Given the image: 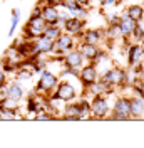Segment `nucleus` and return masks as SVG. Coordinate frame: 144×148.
<instances>
[{"label": "nucleus", "instance_id": "nucleus-18", "mask_svg": "<svg viewBox=\"0 0 144 148\" xmlns=\"http://www.w3.org/2000/svg\"><path fill=\"white\" fill-rule=\"evenodd\" d=\"M112 89H114V88L107 86L101 77L97 79V81H94L92 84L86 86V92H90L92 96H96V94H109V92H112Z\"/></svg>", "mask_w": 144, "mask_h": 148}, {"label": "nucleus", "instance_id": "nucleus-19", "mask_svg": "<svg viewBox=\"0 0 144 148\" xmlns=\"http://www.w3.org/2000/svg\"><path fill=\"white\" fill-rule=\"evenodd\" d=\"M62 118L64 120H72L77 121L81 120V110H79V104L77 103H65V106L62 108Z\"/></svg>", "mask_w": 144, "mask_h": 148}, {"label": "nucleus", "instance_id": "nucleus-7", "mask_svg": "<svg viewBox=\"0 0 144 148\" xmlns=\"http://www.w3.org/2000/svg\"><path fill=\"white\" fill-rule=\"evenodd\" d=\"M75 46V37L71 36V34H67V32H64L57 37L54 40V47H52V54H57V56H62L65 54L67 51H71L74 49Z\"/></svg>", "mask_w": 144, "mask_h": 148}, {"label": "nucleus", "instance_id": "nucleus-12", "mask_svg": "<svg viewBox=\"0 0 144 148\" xmlns=\"http://www.w3.org/2000/svg\"><path fill=\"white\" fill-rule=\"evenodd\" d=\"M143 62V46L141 44H131L127 49V64L129 67H136V66H141Z\"/></svg>", "mask_w": 144, "mask_h": 148}, {"label": "nucleus", "instance_id": "nucleus-27", "mask_svg": "<svg viewBox=\"0 0 144 148\" xmlns=\"http://www.w3.org/2000/svg\"><path fill=\"white\" fill-rule=\"evenodd\" d=\"M131 89H132V92H134V96H139V98L144 99V81L143 79L137 77L134 83L131 84Z\"/></svg>", "mask_w": 144, "mask_h": 148}, {"label": "nucleus", "instance_id": "nucleus-29", "mask_svg": "<svg viewBox=\"0 0 144 148\" xmlns=\"http://www.w3.org/2000/svg\"><path fill=\"white\" fill-rule=\"evenodd\" d=\"M131 37L134 39V42H141V40H144V27L141 25V22L136 24V27L132 29V32H131Z\"/></svg>", "mask_w": 144, "mask_h": 148}, {"label": "nucleus", "instance_id": "nucleus-21", "mask_svg": "<svg viewBox=\"0 0 144 148\" xmlns=\"http://www.w3.org/2000/svg\"><path fill=\"white\" fill-rule=\"evenodd\" d=\"M3 61H7V62H12V64L18 66L22 61H24V56L20 54V51L17 49V46L14 44V46H10L7 51H5V56H3Z\"/></svg>", "mask_w": 144, "mask_h": 148}, {"label": "nucleus", "instance_id": "nucleus-35", "mask_svg": "<svg viewBox=\"0 0 144 148\" xmlns=\"http://www.w3.org/2000/svg\"><path fill=\"white\" fill-rule=\"evenodd\" d=\"M117 2H119V3H121V2H126V0H117Z\"/></svg>", "mask_w": 144, "mask_h": 148}, {"label": "nucleus", "instance_id": "nucleus-24", "mask_svg": "<svg viewBox=\"0 0 144 148\" xmlns=\"http://www.w3.org/2000/svg\"><path fill=\"white\" fill-rule=\"evenodd\" d=\"M106 36H107V39H111V40H117V39H122V34H121V29H119V25L116 24H109L107 30L104 32Z\"/></svg>", "mask_w": 144, "mask_h": 148}, {"label": "nucleus", "instance_id": "nucleus-23", "mask_svg": "<svg viewBox=\"0 0 144 148\" xmlns=\"http://www.w3.org/2000/svg\"><path fill=\"white\" fill-rule=\"evenodd\" d=\"M20 9L15 7V9H12V18H10V29H9V37H14L15 34V29L18 25V20H20Z\"/></svg>", "mask_w": 144, "mask_h": 148}, {"label": "nucleus", "instance_id": "nucleus-4", "mask_svg": "<svg viewBox=\"0 0 144 148\" xmlns=\"http://www.w3.org/2000/svg\"><path fill=\"white\" fill-rule=\"evenodd\" d=\"M49 96L57 98V99H60V101H64V103H69V101H74V99L77 98V89H75V86L72 83H69V81H59L57 88H55Z\"/></svg>", "mask_w": 144, "mask_h": 148}, {"label": "nucleus", "instance_id": "nucleus-1", "mask_svg": "<svg viewBox=\"0 0 144 148\" xmlns=\"http://www.w3.org/2000/svg\"><path fill=\"white\" fill-rule=\"evenodd\" d=\"M101 79L104 83L111 86V88H126L127 84V69H121V67H111L106 69L104 74L101 76Z\"/></svg>", "mask_w": 144, "mask_h": 148}, {"label": "nucleus", "instance_id": "nucleus-33", "mask_svg": "<svg viewBox=\"0 0 144 148\" xmlns=\"http://www.w3.org/2000/svg\"><path fill=\"white\" fill-rule=\"evenodd\" d=\"M75 2H79L82 7H86V9H87V7L90 5V2H92V0H75Z\"/></svg>", "mask_w": 144, "mask_h": 148}, {"label": "nucleus", "instance_id": "nucleus-22", "mask_svg": "<svg viewBox=\"0 0 144 148\" xmlns=\"http://www.w3.org/2000/svg\"><path fill=\"white\" fill-rule=\"evenodd\" d=\"M126 14L132 18V20H136V22H143L144 7L141 5V3H132V5H129V7L126 9Z\"/></svg>", "mask_w": 144, "mask_h": 148}, {"label": "nucleus", "instance_id": "nucleus-2", "mask_svg": "<svg viewBox=\"0 0 144 148\" xmlns=\"http://www.w3.org/2000/svg\"><path fill=\"white\" fill-rule=\"evenodd\" d=\"M57 84H59V76L54 73H50V71H47V69H44L40 73V76H39V81H37V86H35V92L44 94L45 98H47L57 88Z\"/></svg>", "mask_w": 144, "mask_h": 148}, {"label": "nucleus", "instance_id": "nucleus-10", "mask_svg": "<svg viewBox=\"0 0 144 148\" xmlns=\"http://www.w3.org/2000/svg\"><path fill=\"white\" fill-rule=\"evenodd\" d=\"M62 62L65 67H72V69H79L86 64V59L82 57V54L79 52V49H71L65 54H62Z\"/></svg>", "mask_w": 144, "mask_h": 148}, {"label": "nucleus", "instance_id": "nucleus-5", "mask_svg": "<svg viewBox=\"0 0 144 148\" xmlns=\"http://www.w3.org/2000/svg\"><path fill=\"white\" fill-rule=\"evenodd\" d=\"M111 118L117 121H127L131 120V104H129V98L126 96H119L111 110Z\"/></svg>", "mask_w": 144, "mask_h": 148}, {"label": "nucleus", "instance_id": "nucleus-26", "mask_svg": "<svg viewBox=\"0 0 144 148\" xmlns=\"http://www.w3.org/2000/svg\"><path fill=\"white\" fill-rule=\"evenodd\" d=\"M77 104H79V110H81V120H84V118H90V103L87 101V99L82 98Z\"/></svg>", "mask_w": 144, "mask_h": 148}, {"label": "nucleus", "instance_id": "nucleus-15", "mask_svg": "<svg viewBox=\"0 0 144 148\" xmlns=\"http://www.w3.org/2000/svg\"><path fill=\"white\" fill-rule=\"evenodd\" d=\"M131 104V120H143L144 118V99L139 96H131L129 98Z\"/></svg>", "mask_w": 144, "mask_h": 148}, {"label": "nucleus", "instance_id": "nucleus-28", "mask_svg": "<svg viewBox=\"0 0 144 148\" xmlns=\"http://www.w3.org/2000/svg\"><path fill=\"white\" fill-rule=\"evenodd\" d=\"M34 116H35L37 121H52V120L57 118L50 110H42V111H39V113H35Z\"/></svg>", "mask_w": 144, "mask_h": 148}, {"label": "nucleus", "instance_id": "nucleus-31", "mask_svg": "<svg viewBox=\"0 0 144 148\" xmlns=\"http://www.w3.org/2000/svg\"><path fill=\"white\" fill-rule=\"evenodd\" d=\"M7 99V84L5 86H0V104Z\"/></svg>", "mask_w": 144, "mask_h": 148}, {"label": "nucleus", "instance_id": "nucleus-9", "mask_svg": "<svg viewBox=\"0 0 144 148\" xmlns=\"http://www.w3.org/2000/svg\"><path fill=\"white\" fill-rule=\"evenodd\" d=\"M99 79V71L97 67L94 66V62H89V64H84L82 69H79V81L82 83V86H89L94 81Z\"/></svg>", "mask_w": 144, "mask_h": 148}, {"label": "nucleus", "instance_id": "nucleus-20", "mask_svg": "<svg viewBox=\"0 0 144 148\" xmlns=\"http://www.w3.org/2000/svg\"><path fill=\"white\" fill-rule=\"evenodd\" d=\"M35 47H37V51H39L40 56L50 54L52 52V47H54V40L49 39V37H45V36H40L35 39Z\"/></svg>", "mask_w": 144, "mask_h": 148}, {"label": "nucleus", "instance_id": "nucleus-34", "mask_svg": "<svg viewBox=\"0 0 144 148\" xmlns=\"http://www.w3.org/2000/svg\"><path fill=\"white\" fill-rule=\"evenodd\" d=\"M143 61H144V46H143Z\"/></svg>", "mask_w": 144, "mask_h": 148}, {"label": "nucleus", "instance_id": "nucleus-13", "mask_svg": "<svg viewBox=\"0 0 144 148\" xmlns=\"http://www.w3.org/2000/svg\"><path fill=\"white\" fill-rule=\"evenodd\" d=\"M79 52L82 54V57L87 61V62H94L96 59H97V56L101 54V49L99 46H96V44H87V42H81L79 44Z\"/></svg>", "mask_w": 144, "mask_h": 148}, {"label": "nucleus", "instance_id": "nucleus-30", "mask_svg": "<svg viewBox=\"0 0 144 148\" xmlns=\"http://www.w3.org/2000/svg\"><path fill=\"white\" fill-rule=\"evenodd\" d=\"M101 7L102 9H109V7H114V5H119V2L117 0H99Z\"/></svg>", "mask_w": 144, "mask_h": 148}, {"label": "nucleus", "instance_id": "nucleus-17", "mask_svg": "<svg viewBox=\"0 0 144 148\" xmlns=\"http://www.w3.org/2000/svg\"><path fill=\"white\" fill-rule=\"evenodd\" d=\"M7 98L15 103H20L24 99V88H22V84L18 83L17 79L12 81L10 84H7Z\"/></svg>", "mask_w": 144, "mask_h": 148}, {"label": "nucleus", "instance_id": "nucleus-6", "mask_svg": "<svg viewBox=\"0 0 144 148\" xmlns=\"http://www.w3.org/2000/svg\"><path fill=\"white\" fill-rule=\"evenodd\" d=\"M109 101L104 94H96L90 99V118L102 120L109 114Z\"/></svg>", "mask_w": 144, "mask_h": 148}, {"label": "nucleus", "instance_id": "nucleus-8", "mask_svg": "<svg viewBox=\"0 0 144 148\" xmlns=\"http://www.w3.org/2000/svg\"><path fill=\"white\" fill-rule=\"evenodd\" d=\"M86 29V22H84V18L81 17H67L64 20L62 24V30L64 32H67V34H71L74 37H81L82 30Z\"/></svg>", "mask_w": 144, "mask_h": 148}, {"label": "nucleus", "instance_id": "nucleus-3", "mask_svg": "<svg viewBox=\"0 0 144 148\" xmlns=\"http://www.w3.org/2000/svg\"><path fill=\"white\" fill-rule=\"evenodd\" d=\"M45 20L42 18V15H37V14H30L29 20L24 25V37L25 39H37L44 34L45 29Z\"/></svg>", "mask_w": 144, "mask_h": 148}, {"label": "nucleus", "instance_id": "nucleus-16", "mask_svg": "<svg viewBox=\"0 0 144 148\" xmlns=\"http://www.w3.org/2000/svg\"><path fill=\"white\" fill-rule=\"evenodd\" d=\"M81 37H82V42L99 46L102 42V37H104V30H101V29H86V30H82Z\"/></svg>", "mask_w": 144, "mask_h": 148}, {"label": "nucleus", "instance_id": "nucleus-14", "mask_svg": "<svg viewBox=\"0 0 144 148\" xmlns=\"http://www.w3.org/2000/svg\"><path fill=\"white\" fill-rule=\"evenodd\" d=\"M136 24H137V22L132 20L126 12H124L122 15H119V18H117V25H119V29H121L122 39H129V37H131V32H132V29L136 27Z\"/></svg>", "mask_w": 144, "mask_h": 148}, {"label": "nucleus", "instance_id": "nucleus-11", "mask_svg": "<svg viewBox=\"0 0 144 148\" xmlns=\"http://www.w3.org/2000/svg\"><path fill=\"white\" fill-rule=\"evenodd\" d=\"M59 9L49 3H42L40 5V15L45 20L47 25H59Z\"/></svg>", "mask_w": 144, "mask_h": 148}, {"label": "nucleus", "instance_id": "nucleus-25", "mask_svg": "<svg viewBox=\"0 0 144 148\" xmlns=\"http://www.w3.org/2000/svg\"><path fill=\"white\" fill-rule=\"evenodd\" d=\"M60 34H62V27H59V25H45L44 34H42V36H45V37H49V39H52V40H55Z\"/></svg>", "mask_w": 144, "mask_h": 148}, {"label": "nucleus", "instance_id": "nucleus-32", "mask_svg": "<svg viewBox=\"0 0 144 148\" xmlns=\"http://www.w3.org/2000/svg\"><path fill=\"white\" fill-rule=\"evenodd\" d=\"M7 84V73L0 67V86H5Z\"/></svg>", "mask_w": 144, "mask_h": 148}]
</instances>
